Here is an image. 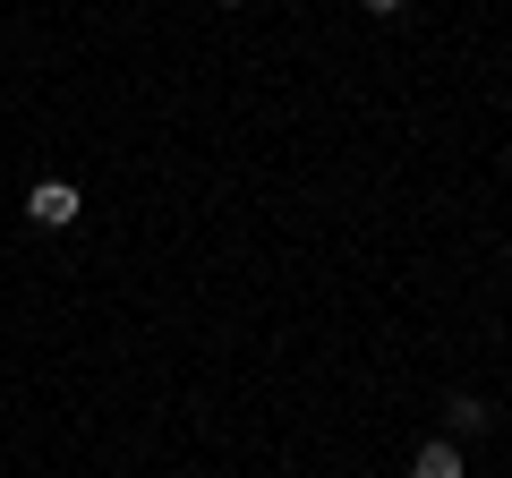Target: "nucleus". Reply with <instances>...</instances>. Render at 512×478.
Instances as JSON below:
<instances>
[{
    "label": "nucleus",
    "instance_id": "obj_1",
    "mask_svg": "<svg viewBox=\"0 0 512 478\" xmlns=\"http://www.w3.org/2000/svg\"><path fill=\"white\" fill-rule=\"evenodd\" d=\"M77 214H86V197H77L69 180H35L26 188V222H43V231H69Z\"/></svg>",
    "mask_w": 512,
    "mask_h": 478
},
{
    "label": "nucleus",
    "instance_id": "obj_2",
    "mask_svg": "<svg viewBox=\"0 0 512 478\" xmlns=\"http://www.w3.org/2000/svg\"><path fill=\"white\" fill-rule=\"evenodd\" d=\"M410 478H461V444H419Z\"/></svg>",
    "mask_w": 512,
    "mask_h": 478
},
{
    "label": "nucleus",
    "instance_id": "obj_3",
    "mask_svg": "<svg viewBox=\"0 0 512 478\" xmlns=\"http://www.w3.org/2000/svg\"><path fill=\"white\" fill-rule=\"evenodd\" d=\"M367 18H402V0H359Z\"/></svg>",
    "mask_w": 512,
    "mask_h": 478
}]
</instances>
